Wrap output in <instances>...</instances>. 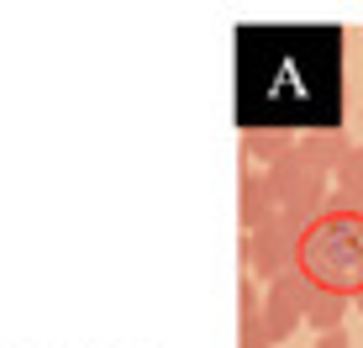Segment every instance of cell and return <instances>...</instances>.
Returning <instances> with one entry per match:
<instances>
[{
	"instance_id": "obj_1",
	"label": "cell",
	"mask_w": 363,
	"mask_h": 348,
	"mask_svg": "<svg viewBox=\"0 0 363 348\" xmlns=\"http://www.w3.org/2000/svg\"><path fill=\"white\" fill-rule=\"evenodd\" d=\"M274 43V64H264V95L242 101V121L253 116V106H269V127H290L306 121V132L332 127V106H337V48L327 58H295V32H269ZM295 132V127H290Z\"/></svg>"
},
{
	"instance_id": "obj_2",
	"label": "cell",
	"mask_w": 363,
	"mask_h": 348,
	"mask_svg": "<svg viewBox=\"0 0 363 348\" xmlns=\"http://www.w3.org/2000/svg\"><path fill=\"white\" fill-rule=\"evenodd\" d=\"M300 275L316 290L353 295L363 290V217L358 211H321V222L300 238Z\"/></svg>"
},
{
	"instance_id": "obj_3",
	"label": "cell",
	"mask_w": 363,
	"mask_h": 348,
	"mask_svg": "<svg viewBox=\"0 0 363 348\" xmlns=\"http://www.w3.org/2000/svg\"><path fill=\"white\" fill-rule=\"evenodd\" d=\"M242 259H247V269H253V275H264L269 285L284 280V275H300V232H295L284 217H274L269 227L247 232Z\"/></svg>"
},
{
	"instance_id": "obj_4",
	"label": "cell",
	"mask_w": 363,
	"mask_h": 348,
	"mask_svg": "<svg viewBox=\"0 0 363 348\" xmlns=\"http://www.w3.org/2000/svg\"><path fill=\"white\" fill-rule=\"evenodd\" d=\"M279 211H284V201H279L274 174H269V169H247V174H242V222L258 232V227H269Z\"/></svg>"
},
{
	"instance_id": "obj_5",
	"label": "cell",
	"mask_w": 363,
	"mask_h": 348,
	"mask_svg": "<svg viewBox=\"0 0 363 348\" xmlns=\"http://www.w3.org/2000/svg\"><path fill=\"white\" fill-rule=\"evenodd\" d=\"M300 158H306V164H316L321 174H337L347 164V153H353V143L342 138V132L337 127H316V132H300Z\"/></svg>"
},
{
	"instance_id": "obj_6",
	"label": "cell",
	"mask_w": 363,
	"mask_h": 348,
	"mask_svg": "<svg viewBox=\"0 0 363 348\" xmlns=\"http://www.w3.org/2000/svg\"><path fill=\"white\" fill-rule=\"evenodd\" d=\"M242 143H247V153H253V158H264V164L274 169L284 153H295L300 132H290V127H269V121H258V127H242Z\"/></svg>"
},
{
	"instance_id": "obj_7",
	"label": "cell",
	"mask_w": 363,
	"mask_h": 348,
	"mask_svg": "<svg viewBox=\"0 0 363 348\" xmlns=\"http://www.w3.org/2000/svg\"><path fill=\"white\" fill-rule=\"evenodd\" d=\"M337 185H342V190L327 195V211H358L363 217V143L347 153V164L337 169Z\"/></svg>"
},
{
	"instance_id": "obj_8",
	"label": "cell",
	"mask_w": 363,
	"mask_h": 348,
	"mask_svg": "<svg viewBox=\"0 0 363 348\" xmlns=\"http://www.w3.org/2000/svg\"><path fill=\"white\" fill-rule=\"evenodd\" d=\"M269 301H274V306H284V312H295V317H306V312H311V301H316V285H311L306 275H284V280H274V285H269Z\"/></svg>"
},
{
	"instance_id": "obj_9",
	"label": "cell",
	"mask_w": 363,
	"mask_h": 348,
	"mask_svg": "<svg viewBox=\"0 0 363 348\" xmlns=\"http://www.w3.org/2000/svg\"><path fill=\"white\" fill-rule=\"evenodd\" d=\"M342 317H347V295H332V290H316V301L306 312V322L321 332H342Z\"/></svg>"
},
{
	"instance_id": "obj_10",
	"label": "cell",
	"mask_w": 363,
	"mask_h": 348,
	"mask_svg": "<svg viewBox=\"0 0 363 348\" xmlns=\"http://www.w3.org/2000/svg\"><path fill=\"white\" fill-rule=\"evenodd\" d=\"M295 322H300L295 312H284V306H274V301H269L264 312H258V322H253V327L264 332L269 343H284V338H290V332H295Z\"/></svg>"
},
{
	"instance_id": "obj_11",
	"label": "cell",
	"mask_w": 363,
	"mask_h": 348,
	"mask_svg": "<svg viewBox=\"0 0 363 348\" xmlns=\"http://www.w3.org/2000/svg\"><path fill=\"white\" fill-rule=\"evenodd\" d=\"M237 306H242V322H258V312H264V306H258V285H253V280H242V290H237Z\"/></svg>"
},
{
	"instance_id": "obj_12",
	"label": "cell",
	"mask_w": 363,
	"mask_h": 348,
	"mask_svg": "<svg viewBox=\"0 0 363 348\" xmlns=\"http://www.w3.org/2000/svg\"><path fill=\"white\" fill-rule=\"evenodd\" d=\"M242 348H269V338L253 327V322H242Z\"/></svg>"
},
{
	"instance_id": "obj_13",
	"label": "cell",
	"mask_w": 363,
	"mask_h": 348,
	"mask_svg": "<svg viewBox=\"0 0 363 348\" xmlns=\"http://www.w3.org/2000/svg\"><path fill=\"white\" fill-rule=\"evenodd\" d=\"M316 348H347V332H321Z\"/></svg>"
},
{
	"instance_id": "obj_14",
	"label": "cell",
	"mask_w": 363,
	"mask_h": 348,
	"mask_svg": "<svg viewBox=\"0 0 363 348\" xmlns=\"http://www.w3.org/2000/svg\"><path fill=\"white\" fill-rule=\"evenodd\" d=\"M353 306H358V312H363V290H358V295H353Z\"/></svg>"
}]
</instances>
